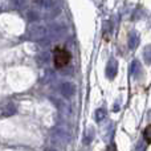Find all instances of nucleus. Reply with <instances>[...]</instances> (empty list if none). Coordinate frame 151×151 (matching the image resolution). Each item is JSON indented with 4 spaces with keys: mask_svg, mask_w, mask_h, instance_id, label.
Here are the masks:
<instances>
[{
    "mask_svg": "<svg viewBox=\"0 0 151 151\" xmlns=\"http://www.w3.org/2000/svg\"><path fill=\"white\" fill-rule=\"evenodd\" d=\"M53 60H55V65L57 69L64 68L70 61V53L66 49H64V48L57 47L55 49V52H53Z\"/></svg>",
    "mask_w": 151,
    "mask_h": 151,
    "instance_id": "nucleus-1",
    "label": "nucleus"
},
{
    "mask_svg": "<svg viewBox=\"0 0 151 151\" xmlns=\"http://www.w3.org/2000/svg\"><path fill=\"white\" fill-rule=\"evenodd\" d=\"M117 70H118V63L115 58H110L109 63H107V66H106V77L109 80H113L117 74Z\"/></svg>",
    "mask_w": 151,
    "mask_h": 151,
    "instance_id": "nucleus-2",
    "label": "nucleus"
},
{
    "mask_svg": "<svg viewBox=\"0 0 151 151\" xmlns=\"http://www.w3.org/2000/svg\"><path fill=\"white\" fill-rule=\"evenodd\" d=\"M131 76H133L135 80H139L143 76V68H142L141 63L138 60H134L131 63Z\"/></svg>",
    "mask_w": 151,
    "mask_h": 151,
    "instance_id": "nucleus-3",
    "label": "nucleus"
},
{
    "mask_svg": "<svg viewBox=\"0 0 151 151\" xmlns=\"http://www.w3.org/2000/svg\"><path fill=\"white\" fill-rule=\"evenodd\" d=\"M45 35H47V31H45L44 27H33V28L28 32V36L33 40L42 39V37H45Z\"/></svg>",
    "mask_w": 151,
    "mask_h": 151,
    "instance_id": "nucleus-4",
    "label": "nucleus"
},
{
    "mask_svg": "<svg viewBox=\"0 0 151 151\" xmlns=\"http://www.w3.org/2000/svg\"><path fill=\"white\" fill-rule=\"evenodd\" d=\"M139 45V36L137 32H131L129 36V48L130 49H135Z\"/></svg>",
    "mask_w": 151,
    "mask_h": 151,
    "instance_id": "nucleus-5",
    "label": "nucleus"
},
{
    "mask_svg": "<svg viewBox=\"0 0 151 151\" xmlns=\"http://www.w3.org/2000/svg\"><path fill=\"white\" fill-rule=\"evenodd\" d=\"M61 90H63L64 96L69 97L74 93V86H73V83H70V82H64L63 86H61Z\"/></svg>",
    "mask_w": 151,
    "mask_h": 151,
    "instance_id": "nucleus-6",
    "label": "nucleus"
},
{
    "mask_svg": "<svg viewBox=\"0 0 151 151\" xmlns=\"http://www.w3.org/2000/svg\"><path fill=\"white\" fill-rule=\"evenodd\" d=\"M143 58L146 64H151V45H147L143 49Z\"/></svg>",
    "mask_w": 151,
    "mask_h": 151,
    "instance_id": "nucleus-7",
    "label": "nucleus"
},
{
    "mask_svg": "<svg viewBox=\"0 0 151 151\" xmlns=\"http://www.w3.org/2000/svg\"><path fill=\"white\" fill-rule=\"evenodd\" d=\"M143 138L147 143H151V125H149L143 130Z\"/></svg>",
    "mask_w": 151,
    "mask_h": 151,
    "instance_id": "nucleus-8",
    "label": "nucleus"
},
{
    "mask_svg": "<svg viewBox=\"0 0 151 151\" xmlns=\"http://www.w3.org/2000/svg\"><path fill=\"white\" fill-rule=\"evenodd\" d=\"M104 117H105V110L104 109H99L98 111H97V119L101 121V119H104Z\"/></svg>",
    "mask_w": 151,
    "mask_h": 151,
    "instance_id": "nucleus-9",
    "label": "nucleus"
},
{
    "mask_svg": "<svg viewBox=\"0 0 151 151\" xmlns=\"http://www.w3.org/2000/svg\"><path fill=\"white\" fill-rule=\"evenodd\" d=\"M40 3H41L42 5H45V7H48V5L52 3V0H40Z\"/></svg>",
    "mask_w": 151,
    "mask_h": 151,
    "instance_id": "nucleus-10",
    "label": "nucleus"
}]
</instances>
